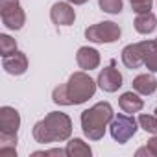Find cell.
I'll return each mask as SVG.
<instances>
[{"mask_svg": "<svg viewBox=\"0 0 157 157\" xmlns=\"http://www.w3.org/2000/svg\"><path fill=\"white\" fill-rule=\"evenodd\" d=\"M96 85L98 83L85 70L74 72L65 85H59L54 89L52 100L57 105H80V104H85L89 98L94 96Z\"/></svg>", "mask_w": 157, "mask_h": 157, "instance_id": "1", "label": "cell"}, {"mask_svg": "<svg viewBox=\"0 0 157 157\" xmlns=\"http://www.w3.org/2000/svg\"><path fill=\"white\" fill-rule=\"evenodd\" d=\"M72 133V120L68 115L52 111L43 120H39L33 126V139L39 144H50V142H63L68 140Z\"/></svg>", "mask_w": 157, "mask_h": 157, "instance_id": "2", "label": "cell"}, {"mask_svg": "<svg viewBox=\"0 0 157 157\" xmlns=\"http://www.w3.org/2000/svg\"><path fill=\"white\" fill-rule=\"evenodd\" d=\"M115 118L109 102H98L82 113V129L89 140H100L105 135V128Z\"/></svg>", "mask_w": 157, "mask_h": 157, "instance_id": "3", "label": "cell"}, {"mask_svg": "<svg viewBox=\"0 0 157 157\" xmlns=\"http://www.w3.org/2000/svg\"><path fill=\"white\" fill-rule=\"evenodd\" d=\"M21 128V115L15 107H0V146L17 148V131Z\"/></svg>", "mask_w": 157, "mask_h": 157, "instance_id": "4", "label": "cell"}, {"mask_svg": "<svg viewBox=\"0 0 157 157\" xmlns=\"http://www.w3.org/2000/svg\"><path fill=\"white\" fill-rule=\"evenodd\" d=\"M122 35V30L117 22H111V21H105V22H98V24H93L85 30V37L91 41V43H98V44H109V43H115L118 41Z\"/></svg>", "mask_w": 157, "mask_h": 157, "instance_id": "5", "label": "cell"}, {"mask_svg": "<svg viewBox=\"0 0 157 157\" xmlns=\"http://www.w3.org/2000/svg\"><path fill=\"white\" fill-rule=\"evenodd\" d=\"M0 17L8 30H22L26 22V13L21 8L19 0H0Z\"/></svg>", "mask_w": 157, "mask_h": 157, "instance_id": "6", "label": "cell"}, {"mask_svg": "<svg viewBox=\"0 0 157 157\" xmlns=\"http://www.w3.org/2000/svg\"><path fill=\"white\" fill-rule=\"evenodd\" d=\"M109 129H111V137L118 144H126L137 133V120L133 118V115H118L111 120Z\"/></svg>", "mask_w": 157, "mask_h": 157, "instance_id": "7", "label": "cell"}, {"mask_svg": "<svg viewBox=\"0 0 157 157\" xmlns=\"http://www.w3.org/2000/svg\"><path fill=\"white\" fill-rule=\"evenodd\" d=\"M122 82H124V78L122 74L118 72V68H115V63H111L109 67H105L104 70H100L98 74V87L105 93H115L122 87Z\"/></svg>", "mask_w": 157, "mask_h": 157, "instance_id": "8", "label": "cell"}, {"mask_svg": "<svg viewBox=\"0 0 157 157\" xmlns=\"http://www.w3.org/2000/svg\"><path fill=\"white\" fill-rule=\"evenodd\" d=\"M50 19L57 26H70L76 21V11L70 2H56L50 10Z\"/></svg>", "mask_w": 157, "mask_h": 157, "instance_id": "9", "label": "cell"}, {"mask_svg": "<svg viewBox=\"0 0 157 157\" xmlns=\"http://www.w3.org/2000/svg\"><path fill=\"white\" fill-rule=\"evenodd\" d=\"M2 67H4V70L8 72V74H11V76H21V74H24L26 70H28V57H26V54L24 52H13L11 56H6L4 59H2Z\"/></svg>", "mask_w": 157, "mask_h": 157, "instance_id": "10", "label": "cell"}, {"mask_svg": "<svg viewBox=\"0 0 157 157\" xmlns=\"http://www.w3.org/2000/svg\"><path fill=\"white\" fill-rule=\"evenodd\" d=\"M76 61L80 65V68L83 70H93V68H98L100 65V52L96 48H91V46H82L76 54Z\"/></svg>", "mask_w": 157, "mask_h": 157, "instance_id": "11", "label": "cell"}, {"mask_svg": "<svg viewBox=\"0 0 157 157\" xmlns=\"http://www.w3.org/2000/svg\"><path fill=\"white\" fill-rule=\"evenodd\" d=\"M142 52V63L150 72H157V43L155 41H140L139 43Z\"/></svg>", "mask_w": 157, "mask_h": 157, "instance_id": "12", "label": "cell"}, {"mask_svg": "<svg viewBox=\"0 0 157 157\" xmlns=\"http://www.w3.org/2000/svg\"><path fill=\"white\" fill-rule=\"evenodd\" d=\"M118 105H120V109L126 115H135V113H139L144 107V102H142V98L139 94H135L133 91H129V93H124L118 98Z\"/></svg>", "mask_w": 157, "mask_h": 157, "instance_id": "13", "label": "cell"}, {"mask_svg": "<svg viewBox=\"0 0 157 157\" xmlns=\"http://www.w3.org/2000/svg\"><path fill=\"white\" fill-rule=\"evenodd\" d=\"M133 91L144 96H150L157 91V80L151 74H139L135 80H133Z\"/></svg>", "mask_w": 157, "mask_h": 157, "instance_id": "14", "label": "cell"}, {"mask_svg": "<svg viewBox=\"0 0 157 157\" xmlns=\"http://www.w3.org/2000/svg\"><path fill=\"white\" fill-rule=\"evenodd\" d=\"M122 63L128 67V68H139L142 63V52H140V46L139 43H133V44H128L124 50H122Z\"/></svg>", "mask_w": 157, "mask_h": 157, "instance_id": "15", "label": "cell"}, {"mask_svg": "<svg viewBox=\"0 0 157 157\" xmlns=\"http://www.w3.org/2000/svg\"><path fill=\"white\" fill-rule=\"evenodd\" d=\"M133 24H135V30H137L139 33L148 35V33H151V32L157 28V17H155L151 11H148V13H139Z\"/></svg>", "mask_w": 157, "mask_h": 157, "instance_id": "16", "label": "cell"}, {"mask_svg": "<svg viewBox=\"0 0 157 157\" xmlns=\"http://www.w3.org/2000/svg\"><path fill=\"white\" fill-rule=\"evenodd\" d=\"M67 155L68 157H91L93 150L89 144H85L82 139H70L67 142Z\"/></svg>", "mask_w": 157, "mask_h": 157, "instance_id": "17", "label": "cell"}, {"mask_svg": "<svg viewBox=\"0 0 157 157\" xmlns=\"http://www.w3.org/2000/svg\"><path fill=\"white\" fill-rule=\"evenodd\" d=\"M13 52H17V41L8 33H0V54H2V57L11 56Z\"/></svg>", "mask_w": 157, "mask_h": 157, "instance_id": "18", "label": "cell"}, {"mask_svg": "<svg viewBox=\"0 0 157 157\" xmlns=\"http://www.w3.org/2000/svg\"><path fill=\"white\" fill-rule=\"evenodd\" d=\"M98 6H100L102 11H105L109 15H117V13L122 11L124 2L122 0H98Z\"/></svg>", "mask_w": 157, "mask_h": 157, "instance_id": "19", "label": "cell"}, {"mask_svg": "<svg viewBox=\"0 0 157 157\" xmlns=\"http://www.w3.org/2000/svg\"><path fill=\"white\" fill-rule=\"evenodd\" d=\"M139 124H140V128L146 133L157 135V117H153V115H140L139 117Z\"/></svg>", "mask_w": 157, "mask_h": 157, "instance_id": "20", "label": "cell"}, {"mask_svg": "<svg viewBox=\"0 0 157 157\" xmlns=\"http://www.w3.org/2000/svg\"><path fill=\"white\" fill-rule=\"evenodd\" d=\"M135 155H137V157H140V155H148V157H157V135H155V137H151V139L148 140V144H146L144 148H139V150L135 151Z\"/></svg>", "mask_w": 157, "mask_h": 157, "instance_id": "21", "label": "cell"}, {"mask_svg": "<svg viewBox=\"0 0 157 157\" xmlns=\"http://www.w3.org/2000/svg\"><path fill=\"white\" fill-rule=\"evenodd\" d=\"M131 10L139 15V13H148L151 10V4H153V0H131Z\"/></svg>", "mask_w": 157, "mask_h": 157, "instance_id": "22", "label": "cell"}, {"mask_svg": "<svg viewBox=\"0 0 157 157\" xmlns=\"http://www.w3.org/2000/svg\"><path fill=\"white\" fill-rule=\"evenodd\" d=\"M50 155H56V157H63V155H67V150L56 148V150H46V151H33V153H32V157H50Z\"/></svg>", "mask_w": 157, "mask_h": 157, "instance_id": "23", "label": "cell"}, {"mask_svg": "<svg viewBox=\"0 0 157 157\" xmlns=\"http://www.w3.org/2000/svg\"><path fill=\"white\" fill-rule=\"evenodd\" d=\"M0 155L2 157H17V148L15 146H0Z\"/></svg>", "mask_w": 157, "mask_h": 157, "instance_id": "24", "label": "cell"}, {"mask_svg": "<svg viewBox=\"0 0 157 157\" xmlns=\"http://www.w3.org/2000/svg\"><path fill=\"white\" fill-rule=\"evenodd\" d=\"M70 4H74V6H82V4H85L87 0H68Z\"/></svg>", "mask_w": 157, "mask_h": 157, "instance_id": "25", "label": "cell"}, {"mask_svg": "<svg viewBox=\"0 0 157 157\" xmlns=\"http://www.w3.org/2000/svg\"><path fill=\"white\" fill-rule=\"evenodd\" d=\"M155 115H157V107H155Z\"/></svg>", "mask_w": 157, "mask_h": 157, "instance_id": "26", "label": "cell"}, {"mask_svg": "<svg viewBox=\"0 0 157 157\" xmlns=\"http://www.w3.org/2000/svg\"><path fill=\"white\" fill-rule=\"evenodd\" d=\"M155 43H157V39H155Z\"/></svg>", "mask_w": 157, "mask_h": 157, "instance_id": "27", "label": "cell"}]
</instances>
